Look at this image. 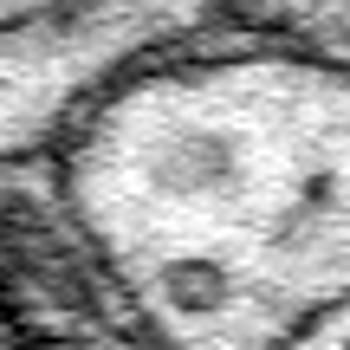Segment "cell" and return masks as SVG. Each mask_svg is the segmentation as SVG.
Here are the masks:
<instances>
[{"label": "cell", "instance_id": "cell-1", "mask_svg": "<svg viewBox=\"0 0 350 350\" xmlns=\"http://www.w3.org/2000/svg\"><path fill=\"white\" fill-rule=\"evenodd\" d=\"M163 305L175 318H214L227 312V273L208 260H175L163 273Z\"/></svg>", "mask_w": 350, "mask_h": 350}]
</instances>
